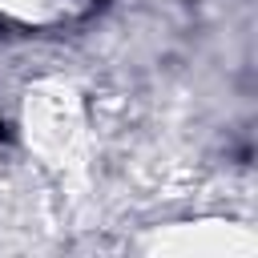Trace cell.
<instances>
[{
  "instance_id": "cell-1",
  "label": "cell",
  "mask_w": 258,
  "mask_h": 258,
  "mask_svg": "<svg viewBox=\"0 0 258 258\" xmlns=\"http://www.w3.org/2000/svg\"><path fill=\"white\" fill-rule=\"evenodd\" d=\"M0 129H4V125H0Z\"/></svg>"
}]
</instances>
